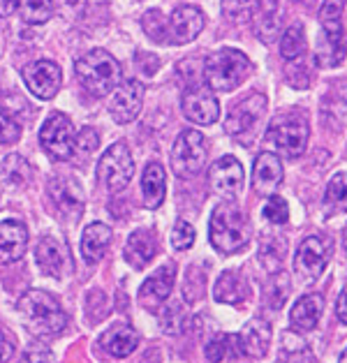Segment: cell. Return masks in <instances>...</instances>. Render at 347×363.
<instances>
[{
    "label": "cell",
    "instance_id": "obj_1",
    "mask_svg": "<svg viewBox=\"0 0 347 363\" xmlns=\"http://www.w3.org/2000/svg\"><path fill=\"white\" fill-rule=\"evenodd\" d=\"M19 315L26 329L44 340L60 335L67 324V317L58 301L40 289L26 291L19 298Z\"/></svg>",
    "mask_w": 347,
    "mask_h": 363
},
{
    "label": "cell",
    "instance_id": "obj_2",
    "mask_svg": "<svg viewBox=\"0 0 347 363\" xmlns=\"http://www.w3.org/2000/svg\"><path fill=\"white\" fill-rule=\"evenodd\" d=\"M347 0H324L319 7V23H322V35H319L315 49V63L319 67H338L347 54V38L343 26V12Z\"/></svg>",
    "mask_w": 347,
    "mask_h": 363
},
{
    "label": "cell",
    "instance_id": "obj_3",
    "mask_svg": "<svg viewBox=\"0 0 347 363\" xmlns=\"http://www.w3.org/2000/svg\"><path fill=\"white\" fill-rule=\"evenodd\" d=\"M253 72V63L238 49H218L204 60V82L211 91L231 93Z\"/></svg>",
    "mask_w": 347,
    "mask_h": 363
},
{
    "label": "cell",
    "instance_id": "obj_4",
    "mask_svg": "<svg viewBox=\"0 0 347 363\" xmlns=\"http://www.w3.org/2000/svg\"><path fill=\"white\" fill-rule=\"evenodd\" d=\"M209 236L213 247L222 255H234L246 247L248 238H250V227L234 201H222L213 208Z\"/></svg>",
    "mask_w": 347,
    "mask_h": 363
},
{
    "label": "cell",
    "instance_id": "obj_5",
    "mask_svg": "<svg viewBox=\"0 0 347 363\" xmlns=\"http://www.w3.org/2000/svg\"><path fill=\"white\" fill-rule=\"evenodd\" d=\"M75 72L88 93L95 97H102L106 93H111L116 84H119L121 65L109 51L91 49V51H86L82 58H77Z\"/></svg>",
    "mask_w": 347,
    "mask_h": 363
},
{
    "label": "cell",
    "instance_id": "obj_6",
    "mask_svg": "<svg viewBox=\"0 0 347 363\" xmlns=\"http://www.w3.org/2000/svg\"><path fill=\"white\" fill-rule=\"evenodd\" d=\"M308 135H310L308 121L299 111L280 113L269 128V141L278 148V153L290 157V160L304 155V150L308 146Z\"/></svg>",
    "mask_w": 347,
    "mask_h": 363
},
{
    "label": "cell",
    "instance_id": "obj_7",
    "mask_svg": "<svg viewBox=\"0 0 347 363\" xmlns=\"http://www.w3.org/2000/svg\"><path fill=\"white\" fill-rule=\"evenodd\" d=\"M209 160L206 139L197 130H183L172 148V169L179 179H194Z\"/></svg>",
    "mask_w": 347,
    "mask_h": 363
},
{
    "label": "cell",
    "instance_id": "obj_8",
    "mask_svg": "<svg viewBox=\"0 0 347 363\" xmlns=\"http://www.w3.org/2000/svg\"><path fill=\"white\" fill-rule=\"evenodd\" d=\"M135 176V160L126 141H116L102 153L97 162V181L109 192H121L128 188V183Z\"/></svg>",
    "mask_w": 347,
    "mask_h": 363
},
{
    "label": "cell",
    "instance_id": "obj_9",
    "mask_svg": "<svg viewBox=\"0 0 347 363\" xmlns=\"http://www.w3.org/2000/svg\"><path fill=\"white\" fill-rule=\"evenodd\" d=\"M75 141H77V135H75L72 121L60 111L49 113V118L44 121V125L40 130V144L44 148V153H47L51 160L65 162L75 153Z\"/></svg>",
    "mask_w": 347,
    "mask_h": 363
},
{
    "label": "cell",
    "instance_id": "obj_10",
    "mask_svg": "<svg viewBox=\"0 0 347 363\" xmlns=\"http://www.w3.org/2000/svg\"><path fill=\"white\" fill-rule=\"evenodd\" d=\"M334 252V243L329 241L326 236L317 234V236H308L301 241L297 247V257H294V271L301 280H315L322 276V271L326 269L329 259H331Z\"/></svg>",
    "mask_w": 347,
    "mask_h": 363
},
{
    "label": "cell",
    "instance_id": "obj_11",
    "mask_svg": "<svg viewBox=\"0 0 347 363\" xmlns=\"http://www.w3.org/2000/svg\"><path fill=\"white\" fill-rule=\"evenodd\" d=\"M264 113H266V95L255 93L229 109L227 121H225V130L231 137L250 141L255 135L257 123L264 118Z\"/></svg>",
    "mask_w": 347,
    "mask_h": 363
},
{
    "label": "cell",
    "instance_id": "obj_12",
    "mask_svg": "<svg viewBox=\"0 0 347 363\" xmlns=\"http://www.w3.org/2000/svg\"><path fill=\"white\" fill-rule=\"evenodd\" d=\"M23 84L38 97V100H51L63 86V72L51 60H35V63L23 67Z\"/></svg>",
    "mask_w": 347,
    "mask_h": 363
},
{
    "label": "cell",
    "instance_id": "obj_13",
    "mask_svg": "<svg viewBox=\"0 0 347 363\" xmlns=\"http://www.w3.org/2000/svg\"><path fill=\"white\" fill-rule=\"evenodd\" d=\"M183 116L197 125H213L220 118V102L209 86H190L181 100Z\"/></svg>",
    "mask_w": 347,
    "mask_h": 363
},
{
    "label": "cell",
    "instance_id": "obj_14",
    "mask_svg": "<svg viewBox=\"0 0 347 363\" xmlns=\"http://www.w3.org/2000/svg\"><path fill=\"white\" fill-rule=\"evenodd\" d=\"M144 93H146L144 84L137 82V79L123 82L111 93V102H109L111 118L119 123V125H128V123L135 121L141 111V104H144Z\"/></svg>",
    "mask_w": 347,
    "mask_h": 363
},
{
    "label": "cell",
    "instance_id": "obj_15",
    "mask_svg": "<svg viewBox=\"0 0 347 363\" xmlns=\"http://www.w3.org/2000/svg\"><path fill=\"white\" fill-rule=\"evenodd\" d=\"M209 183L213 192H218L220 197L234 199L238 192L243 190V167L234 155L220 157L216 164H211L209 169Z\"/></svg>",
    "mask_w": 347,
    "mask_h": 363
},
{
    "label": "cell",
    "instance_id": "obj_16",
    "mask_svg": "<svg viewBox=\"0 0 347 363\" xmlns=\"http://www.w3.org/2000/svg\"><path fill=\"white\" fill-rule=\"evenodd\" d=\"M35 259L44 276L53 278H63L65 273H70L72 264H70V250L63 238L56 236H44L42 241L35 247Z\"/></svg>",
    "mask_w": 347,
    "mask_h": 363
},
{
    "label": "cell",
    "instance_id": "obj_17",
    "mask_svg": "<svg viewBox=\"0 0 347 363\" xmlns=\"http://www.w3.org/2000/svg\"><path fill=\"white\" fill-rule=\"evenodd\" d=\"M169 35H172L174 44H188L192 40H197V35L206 26V16L194 5H181L176 7L169 16Z\"/></svg>",
    "mask_w": 347,
    "mask_h": 363
},
{
    "label": "cell",
    "instance_id": "obj_18",
    "mask_svg": "<svg viewBox=\"0 0 347 363\" xmlns=\"http://www.w3.org/2000/svg\"><path fill=\"white\" fill-rule=\"evenodd\" d=\"M282 176H285V172H282L278 155L269 153V150H264V153L257 155V160L253 164V188L257 194H262V197H271V194H275L282 185Z\"/></svg>",
    "mask_w": 347,
    "mask_h": 363
},
{
    "label": "cell",
    "instance_id": "obj_19",
    "mask_svg": "<svg viewBox=\"0 0 347 363\" xmlns=\"http://www.w3.org/2000/svg\"><path fill=\"white\" fill-rule=\"evenodd\" d=\"M28 247V232L19 220H5L0 223V267L21 259Z\"/></svg>",
    "mask_w": 347,
    "mask_h": 363
},
{
    "label": "cell",
    "instance_id": "obj_20",
    "mask_svg": "<svg viewBox=\"0 0 347 363\" xmlns=\"http://www.w3.org/2000/svg\"><path fill=\"white\" fill-rule=\"evenodd\" d=\"M324 313V298L322 294H306V296H301L294 308H292V313H290V324H292V329L299 331V333H308V331H313L317 322H319V317H322Z\"/></svg>",
    "mask_w": 347,
    "mask_h": 363
},
{
    "label": "cell",
    "instance_id": "obj_21",
    "mask_svg": "<svg viewBox=\"0 0 347 363\" xmlns=\"http://www.w3.org/2000/svg\"><path fill=\"white\" fill-rule=\"evenodd\" d=\"M174 264L169 267H163L155 276H150L144 285L139 289V296H141V303L146 308H160L169 298L174 289Z\"/></svg>",
    "mask_w": 347,
    "mask_h": 363
},
{
    "label": "cell",
    "instance_id": "obj_22",
    "mask_svg": "<svg viewBox=\"0 0 347 363\" xmlns=\"http://www.w3.org/2000/svg\"><path fill=\"white\" fill-rule=\"evenodd\" d=\"M49 192L53 201H56L58 211L70 220H77L82 216V208H84V194L79 190V185L72 181H56L53 179L49 185Z\"/></svg>",
    "mask_w": 347,
    "mask_h": 363
},
{
    "label": "cell",
    "instance_id": "obj_23",
    "mask_svg": "<svg viewBox=\"0 0 347 363\" xmlns=\"http://www.w3.org/2000/svg\"><path fill=\"white\" fill-rule=\"evenodd\" d=\"M158 255V241L155 236L146 232V229H137L135 234L128 238L126 243V259L132 269H146L150 262H153V257Z\"/></svg>",
    "mask_w": 347,
    "mask_h": 363
},
{
    "label": "cell",
    "instance_id": "obj_24",
    "mask_svg": "<svg viewBox=\"0 0 347 363\" xmlns=\"http://www.w3.org/2000/svg\"><path fill=\"white\" fill-rule=\"evenodd\" d=\"M102 350H106L116 359L130 357L139 347V333L130 324H116L100 338Z\"/></svg>",
    "mask_w": 347,
    "mask_h": 363
},
{
    "label": "cell",
    "instance_id": "obj_25",
    "mask_svg": "<svg viewBox=\"0 0 347 363\" xmlns=\"http://www.w3.org/2000/svg\"><path fill=\"white\" fill-rule=\"evenodd\" d=\"M238 340H241V350L248 357H255V359H262L266 350L271 345V326L269 322L264 320H250L243 331L238 333Z\"/></svg>",
    "mask_w": 347,
    "mask_h": 363
},
{
    "label": "cell",
    "instance_id": "obj_26",
    "mask_svg": "<svg viewBox=\"0 0 347 363\" xmlns=\"http://www.w3.org/2000/svg\"><path fill=\"white\" fill-rule=\"evenodd\" d=\"M111 243V229L102 225V223H93L84 229V236H82V255L88 264L93 262H100L106 247Z\"/></svg>",
    "mask_w": 347,
    "mask_h": 363
},
{
    "label": "cell",
    "instance_id": "obj_27",
    "mask_svg": "<svg viewBox=\"0 0 347 363\" xmlns=\"http://www.w3.org/2000/svg\"><path fill=\"white\" fill-rule=\"evenodd\" d=\"M141 190H144V199L148 208H158L165 201L167 194V176L163 164L150 162L144 169V179H141Z\"/></svg>",
    "mask_w": 347,
    "mask_h": 363
},
{
    "label": "cell",
    "instance_id": "obj_28",
    "mask_svg": "<svg viewBox=\"0 0 347 363\" xmlns=\"http://www.w3.org/2000/svg\"><path fill=\"white\" fill-rule=\"evenodd\" d=\"M216 301L218 303H229V306H238L241 301L246 298V282L241 276H236V273H222L216 282Z\"/></svg>",
    "mask_w": 347,
    "mask_h": 363
},
{
    "label": "cell",
    "instance_id": "obj_29",
    "mask_svg": "<svg viewBox=\"0 0 347 363\" xmlns=\"http://www.w3.org/2000/svg\"><path fill=\"white\" fill-rule=\"evenodd\" d=\"M324 211L329 216H338L347 211V172L336 174L329 181L324 194Z\"/></svg>",
    "mask_w": 347,
    "mask_h": 363
},
{
    "label": "cell",
    "instance_id": "obj_30",
    "mask_svg": "<svg viewBox=\"0 0 347 363\" xmlns=\"http://www.w3.org/2000/svg\"><path fill=\"white\" fill-rule=\"evenodd\" d=\"M238 354H243L241 350V340H238V335H229V333H222L218 338H213L209 345H206V359L211 363H225L227 359L231 357H238Z\"/></svg>",
    "mask_w": 347,
    "mask_h": 363
},
{
    "label": "cell",
    "instance_id": "obj_31",
    "mask_svg": "<svg viewBox=\"0 0 347 363\" xmlns=\"http://www.w3.org/2000/svg\"><path fill=\"white\" fill-rule=\"evenodd\" d=\"M308 42H306V30L301 23L290 26L285 35L280 38V54L285 60H299L301 56L306 54Z\"/></svg>",
    "mask_w": 347,
    "mask_h": 363
},
{
    "label": "cell",
    "instance_id": "obj_32",
    "mask_svg": "<svg viewBox=\"0 0 347 363\" xmlns=\"http://www.w3.org/2000/svg\"><path fill=\"white\" fill-rule=\"evenodd\" d=\"M28 174H31V167L26 162V157L21 155H7L3 164H0V176L12 185L26 183L28 181Z\"/></svg>",
    "mask_w": 347,
    "mask_h": 363
},
{
    "label": "cell",
    "instance_id": "obj_33",
    "mask_svg": "<svg viewBox=\"0 0 347 363\" xmlns=\"http://www.w3.org/2000/svg\"><path fill=\"white\" fill-rule=\"evenodd\" d=\"M21 16L26 23H33V26L47 23L53 16V0H23Z\"/></svg>",
    "mask_w": 347,
    "mask_h": 363
},
{
    "label": "cell",
    "instance_id": "obj_34",
    "mask_svg": "<svg viewBox=\"0 0 347 363\" xmlns=\"http://www.w3.org/2000/svg\"><path fill=\"white\" fill-rule=\"evenodd\" d=\"M262 216H264V220H269V223H273V225H285L290 220L287 201H285L282 197H275V194H271L269 201L264 203Z\"/></svg>",
    "mask_w": 347,
    "mask_h": 363
},
{
    "label": "cell",
    "instance_id": "obj_35",
    "mask_svg": "<svg viewBox=\"0 0 347 363\" xmlns=\"http://www.w3.org/2000/svg\"><path fill=\"white\" fill-rule=\"evenodd\" d=\"M185 320H188V315L183 313L179 303L169 306L160 313V324H163L165 333H181L185 326Z\"/></svg>",
    "mask_w": 347,
    "mask_h": 363
},
{
    "label": "cell",
    "instance_id": "obj_36",
    "mask_svg": "<svg viewBox=\"0 0 347 363\" xmlns=\"http://www.w3.org/2000/svg\"><path fill=\"white\" fill-rule=\"evenodd\" d=\"M222 14L229 16V19H243V16H250L257 12L260 7V0H222Z\"/></svg>",
    "mask_w": 347,
    "mask_h": 363
},
{
    "label": "cell",
    "instance_id": "obj_37",
    "mask_svg": "<svg viewBox=\"0 0 347 363\" xmlns=\"http://www.w3.org/2000/svg\"><path fill=\"white\" fill-rule=\"evenodd\" d=\"M141 26H144V30L150 35V40L155 42H165L163 35H167V19L158 10H150L144 14V19H141Z\"/></svg>",
    "mask_w": 347,
    "mask_h": 363
},
{
    "label": "cell",
    "instance_id": "obj_38",
    "mask_svg": "<svg viewBox=\"0 0 347 363\" xmlns=\"http://www.w3.org/2000/svg\"><path fill=\"white\" fill-rule=\"evenodd\" d=\"M19 137H21L19 123H16L7 111L0 109V146L14 144V141H19Z\"/></svg>",
    "mask_w": 347,
    "mask_h": 363
},
{
    "label": "cell",
    "instance_id": "obj_39",
    "mask_svg": "<svg viewBox=\"0 0 347 363\" xmlns=\"http://www.w3.org/2000/svg\"><path fill=\"white\" fill-rule=\"evenodd\" d=\"M192 243H194V227L190 223H185V220H179L172 232V245L176 250H188V247H192Z\"/></svg>",
    "mask_w": 347,
    "mask_h": 363
},
{
    "label": "cell",
    "instance_id": "obj_40",
    "mask_svg": "<svg viewBox=\"0 0 347 363\" xmlns=\"http://www.w3.org/2000/svg\"><path fill=\"white\" fill-rule=\"evenodd\" d=\"M204 287H206V276L197 273V269H190V276L183 282V294L188 301H197L202 296Z\"/></svg>",
    "mask_w": 347,
    "mask_h": 363
},
{
    "label": "cell",
    "instance_id": "obj_41",
    "mask_svg": "<svg viewBox=\"0 0 347 363\" xmlns=\"http://www.w3.org/2000/svg\"><path fill=\"white\" fill-rule=\"evenodd\" d=\"M100 146V137H97V132L93 128H86L77 135V141H75V150H79L82 155H91L97 150Z\"/></svg>",
    "mask_w": 347,
    "mask_h": 363
},
{
    "label": "cell",
    "instance_id": "obj_42",
    "mask_svg": "<svg viewBox=\"0 0 347 363\" xmlns=\"http://www.w3.org/2000/svg\"><path fill=\"white\" fill-rule=\"evenodd\" d=\"M16 352V345L12 340V335L0 326V363H7Z\"/></svg>",
    "mask_w": 347,
    "mask_h": 363
},
{
    "label": "cell",
    "instance_id": "obj_43",
    "mask_svg": "<svg viewBox=\"0 0 347 363\" xmlns=\"http://www.w3.org/2000/svg\"><path fill=\"white\" fill-rule=\"evenodd\" d=\"M21 363H51V354L47 350H28L23 354Z\"/></svg>",
    "mask_w": 347,
    "mask_h": 363
},
{
    "label": "cell",
    "instance_id": "obj_44",
    "mask_svg": "<svg viewBox=\"0 0 347 363\" xmlns=\"http://www.w3.org/2000/svg\"><path fill=\"white\" fill-rule=\"evenodd\" d=\"M336 315L338 320L343 324H347V287H343V291L338 294V301H336Z\"/></svg>",
    "mask_w": 347,
    "mask_h": 363
},
{
    "label": "cell",
    "instance_id": "obj_45",
    "mask_svg": "<svg viewBox=\"0 0 347 363\" xmlns=\"http://www.w3.org/2000/svg\"><path fill=\"white\" fill-rule=\"evenodd\" d=\"M23 0H0V16H10L21 7Z\"/></svg>",
    "mask_w": 347,
    "mask_h": 363
},
{
    "label": "cell",
    "instance_id": "obj_46",
    "mask_svg": "<svg viewBox=\"0 0 347 363\" xmlns=\"http://www.w3.org/2000/svg\"><path fill=\"white\" fill-rule=\"evenodd\" d=\"M60 7H63L65 12L70 14H79L84 10V5H86V0H58Z\"/></svg>",
    "mask_w": 347,
    "mask_h": 363
},
{
    "label": "cell",
    "instance_id": "obj_47",
    "mask_svg": "<svg viewBox=\"0 0 347 363\" xmlns=\"http://www.w3.org/2000/svg\"><path fill=\"white\" fill-rule=\"evenodd\" d=\"M343 247H345V252H347V225L343 229Z\"/></svg>",
    "mask_w": 347,
    "mask_h": 363
},
{
    "label": "cell",
    "instance_id": "obj_48",
    "mask_svg": "<svg viewBox=\"0 0 347 363\" xmlns=\"http://www.w3.org/2000/svg\"><path fill=\"white\" fill-rule=\"evenodd\" d=\"M341 363H347V350H345V352L341 354Z\"/></svg>",
    "mask_w": 347,
    "mask_h": 363
},
{
    "label": "cell",
    "instance_id": "obj_49",
    "mask_svg": "<svg viewBox=\"0 0 347 363\" xmlns=\"http://www.w3.org/2000/svg\"><path fill=\"white\" fill-rule=\"evenodd\" d=\"M304 3H313V0H304Z\"/></svg>",
    "mask_w": 347,
    "mask_h": 363
}]
</instances>
